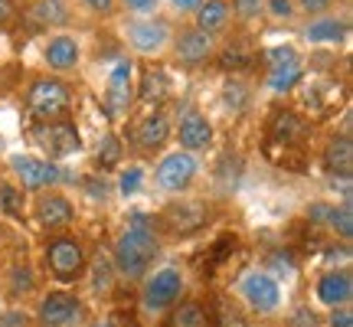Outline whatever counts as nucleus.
<instances>
[{"instance_id": "ddd939ff", "label": "nucleus", "mask_w": 353, "mask_h": 327, "mask_svg": "<svg viewBox=\"0 0 353 327\" xmlns=\"http://www.w3.org/2000/svg\"><path fill=\"white\" fill-rule=\"evenodd\" d=\"M213 56V37L203 33V30H187L183 37L176 39V59L187 66L206 63Z\"/></svg>"}, {"instance_id": "2f4dec72", "label": "nucleus", "mask_w": 353, "mask_h": 327, "mask_svg": "<svg viewBox=\"0 0 353 327\" xmlns=\"http://www.w3.org/2000/svg\"><path fill=\"white\" fill-rule=\"evenodd\" d=\"M265 7V0H236V13H239L242 20H252L259 17V10Z\"/></svg>"}, {"instance_id": "72a5a7b5", "label": "nucleus", "mask_w": 353, "mask_h": 327, "mask_svg": "<svg viewBox=\"0 0 353 327\" xmlns=\"http://www.w3.org/2000/svg\"><path fill=\"white\" fill-rule=\"evenodd\" d=\"M0 327H30V324H26L23 311H7V315L0 317Z\"/></svg>"}, {"instance_id": "a878e982", "label": "nucleus", "mask_w": 353, "mask_h": 327, "mask_svg": "<svg viewBox=\"0 0 353 327\" xmlns=\"http://www.w3.org/2000/svg\"><path fill=\"white\" fill-rule=\"evenodd\" d=\"M304 37L311 39V43H341V39L347 37V23L327 17V20H317V23L307 26V30H304Z\"/></svg>"}, {"instance_id": "a19ab883", "label": "nucleus", "mask_w": 353, "mask_h": 327, "mask_svg": "<svg viewBox=\"0 0 353 327\" xmlns=\"http://www.w3.org/2000/svg\"><path fill=\"white\" fill-rule=\"evenodd\" d=\"M203 0H174L176 10H193V7H200Z\"/></svg>"}, {"instance_id": "412c9836", "label": "nucleus", "mask_w": 353, "mask_h": 327, "mask_svg": "<svg viewBox=\"0 0 353 327\" xmlns=\"http://www.w3.org/2000/svg\"><path fill=\"white\" fill-rule=\"evenodd\" d=\"M167 135H170V125H167V118L161 112L148 115L144 121L138 125V144L144 148V151H154V148H161L167 141Z\"/></svg>"}, {"instance_id": "1a4fd4ad", "label": "nucleus", "mask_w": 353, "mask_h": 327, "mask_svg": "<svg viewBox=\"0 0 353 327\" xmlns=\"http://www.w3.org/2000/svg\"><path fill=\"white\" fill-rule=\"evenodd\" d=\"M242 295H245V301L252 304L255 311H275L278 301H281L278 281L272 275H265V272H249L242 278Z\"/></svg>"}, {"instance_id": "37998d69", "label": "nucleus", "mask_w": 353, "mask_h": 327, "mask_svg": "<svg viewBox=\"0 0 353 327\" xmlns=\"http://www.w3.org/2000/svg\"><path fill=\"white\" fill-rule=\"evenodd\" d=\"M95 327H112V324H108V321H105V324H95Z\"/></svg>"}, {"instance_id": "f03ea898", "label": "nucleus", "mask_w": 353, "mask_h": 327, "mask_svg": "<svg viewBox=\"0 0 353 327\" xmlns=\"http://www.w3.org/2000/svg\"><path fill=\"white\" fill-rule=\"evenodd\" d=\"M307 135H311V128L304 121L301 115L294 112H278L272 118V125H268V144H265V151L272 161H278L281 154H301L304 144H307Z\"/></svg>"}, {"instance_id": "f8f14e48", "label": "nucleus", "mask_w": 353, "mask_h": 327, "mask_svg": "<svg viewBox=\"0 0 353 327\" xmlns=\"http://www.w3.org/2000/svg\"><path fill=\"white\" fill-rule=\"evenodd\" d=\"M203 219H206V213H203L200 203H170V206L164 210L167 229L176 232V236H187V232H193V229H200Z\"/></svg>"}, {"instance_id": "423d86ee", "label": "nucleus", "mask_w": 353, "mask_h": 327, "mask_svg": "<svg viewBox=\"0 0 353 327\" xmlns=\"http://www.w3.org/2000/svg\"><path fill=\"white\" fill-rule=\"evenodd\" d=\"M46 262H50L52 275L56 278H79L82 275V268H85V252L79 246L76 239H56L46 249Z\"/></svg>"}, {"instance_id": "5701e85b", "label": "nucleus", "mask_w": 353, "mask_h": 327, "mask_svg": "<svg viewBox=\"0 0 353 327\" xmlns=\"http://www.w3.org/2000/svg\"><path fill=\"white\" fill-rule=\"evenodd\" d=\"M304 76V66L301 59H288V63H278V66H268V86L275 92H288L301 82Z\"/></svg>"}, {"instance_id": "7c9ffc66", "label": "nucleus", "mask_w": 353, "mask_h": 327, "mask_svg": "<svg viewBox=\"0 0 353 327\" xmlns=\"http://www.w3.org/2000/svg\"><path fill=\"white\" fill-rule=\"evenodd\" d=\"M288 59H298V52L291 50V46H272V50H265V63L268 66L288 63Z\"/></svg>"}, {"instance_id": "6e6552de", "label": "nucleus", "mask_w": 353, "mask_h": 327, "mask_svg": "<svg viewBox=\"0 0 353 327\" xmlns=\"http://www.w3.org/2000/svg\"><path fill=\"white\" fill-rule=\"evenodd\" d=\"M82 317V301L65 295V291H52L39 304V324L43 327H69Z\"/></svg>"}, {"instance_id": "7ed1b4c3", "label": "nucleus", "mask_w": 353, "mask_h": 327, "mask_svg": "<svg viewBox=\"0 0 353 327\" xmlns=\"http://www.w3.org/2000/svg\"><path fill=\"white\" fill-rule=\"evenodd\" d=\"M26 108L39 115V118L52 121L56 115H63L69 108V88L59 79H37L26 92Z\"/></svg>"}, {"instance_id": "b1692460", "label": "nucleus", "mask_w": 353, "mask_h": 327, "mask_svg": "<svg viewBox=\"0 0 353 327\" xmlns=\"http://www.w3.org/2000/svg\"><path fill=\"white\" fill-rule=\"evenodd\" d=\"M170 327H213V315L200 301H187V304H180V308H174Z\"/></svg>"}, {"instance_id": "6ab92c4d", "label": "nucleus", "mask_w": 353, "mask_h": 327, "mask_svg": "<svg viewBox=\"0 0 353 327\" xmlns=\"http://www.w3.org/2000/svg\"><path fill=\"white\" fill-rule=\"evenodd\" d=\"M37 216H39V223L50 229L69 226L72 223V203L65 200V197H43L37 203Z\"/></svg>"}, {"instance_id": "79ce46f5", "label": "nucleus", "mask_w": 353, "mask_h": 327, "mask_svg": "<svg viewBox=\"0 0 353 327\" xmlns=\"http://www.w3.org/2000/svg\"><path fill=\"white\" fill-rule=\"evenodd\" d=\"M10 0H0V23H7V20H10Z\"/></svg>"}, {"instance_id": "4468645a", "label": "nucleus", "mask_w": 353, "mask_h": 327, "mask_svg": "<svg viewBox=\"0 0 353 327\" xmlns=\"http://www.w3.org/2000/svg\"><path fill=\"white\" fill-rule=\"evenodd\" d=\"M210 141H213V128H210V121H206L203 115L190 112V115L180 118V144H183V148H190V151H203Z\"/></svg>"}, {"instance_id": "bb28decb", "label": "nucleus", "mask_w": 353, "mask_h": 327, "mask_svg": "<svg viewBox=\"0 0 353 327\" xmlns=\"http://www.w3.org/2000/svg\"><path fill=\"white\" fill-rule=\"evenodd\" d=\"M138 99L148 101V105H157V101L167 99V76L161 72V69H148V72L141 76Z\"/></svg>"}, {"instance_id": "39448f33", "label": "nucleus", "mask_w": 353, "mask_h": 327, "mask_svg": "<svg viewBox=\"0 0 353 327\" xmlns=\"http://www.w3.org/2000/svg\"><path fill=\"white\" fill-rule=\"evenodd\" d=\"M131 99H134V66L131 59H121V63H114L108 86H105V112L118 118L131 108Z\"/></svg>"}, {"instance_id": "f257e3e1", "label": "nucleus", "mask_w": 353, "mask_h": 327, "mask_svg": "<svg viewBox=\"0 0 353 327\" xmlns=\"http://www.w3.org/2000/svg\"><path fill=\"white\" fill-rule=\"evenodd\" d=\"M154 255H157V236H154L151 219L144 213H134L128 219L121 239L114 242V268L125 278H141Z\"/></svg>"}, {"instance_id": "20e7f679", "label": "nucleus", "mask_w": 353, "mask_h": 327, "mask_svg": "<svg viewBox=\"0 0 353 327\" xmlns=\"http://www.w3.org/2000/svg\"><path fill=\"white\" fill-rule=\"evenodd\" d=\"M37 144L50 157H72V154L82 148V138H79V128L72 121H43L37 128Z\"/></svg>"}, {"instance_id": "c85d7f7f", "label": "nucleus", "mask_w": 353, "mask_h": 327, "mask_svg": "<svg viewBox=\"0 0 353 327\" xmlns=\"http://www.w3.org/2000/svg\"><path fill=\"white\" fill-rule=\"evenodd\" d=\"M99 167H114V164L121 161V144H118V138L114 135H108V138L99 144Z\"/></svg>"}, {"instance_id": "473e14b6", "label": "nucleus", "mask_w": 353, "mask_h": 327, "mask_svg": "<svg viewBox=\"0 0 353 327\" xmlns=\"http://www.w3.org/2000/svg\"><path fill=\"white\" fill-rule=\"evenodd\" d=\"M30 281H33V278H30V272H26V268H17V272H13V295L30 291Z\"/></svg>"}, {"instance_id": "ea45409f", "label": "nucleus", "mask_w": 353, "mask_h": 327, "mask_svg": "<svg viewBox=\"0 0 353 327\" xmlns=\"http://www.w3.org/2000/svg\"><path fill=\"white\" fill-rule=\"evenodd\" d=\"M88 7H92V10H99V13H108L114 7V0H85Z\"/></svg>"}, {"instance_id": "e433bc0d", "label": "nucleus", "mask_w": 353, "mask_h": 327, "mask_svg": "<svg viewBox=\"0 0 353 327\" xmlns=\"http://www.w3.org/2000/svg\"><path fill=\"white\" fill-rule=\"evenodd\" d=\"M330 327H353V311H334L330 315Z\"/></svg>"}, {"instance_id": "58836bf2", "label": "nucleus", "mask_w": 353, "mask_h": 327, "mask_svg": "<svg viewBox=\"0 0 353 327\" xmlns=\"http://www.w3.org/2000/svg\"><path fill=\"white\" fill-rule=\"evenodd\" d=\"M268 7L275 17H291V0H268Z\"/></svg>"}, {"instance_id": "9b49d317", "label": "nucleus", "mask_w": 353, "mask_h": 327, "mask_svg": "<svg viewBox=\"0 0 353 327\" xmlns=\"http://www.w3.org/2000/svg\"><path fill=\"white\" fill-rule=\"evenodd\" d=\"M13 170L20 174L26 190L50 187V184L59 180V170H56L50 161H37V157H13Z\"/></svg>"}, {"instance_id": "0eeeda50", "label": "nucleus", "mask_w": 353, "mask_h": 327, "mask_svg": "<svg viewBox=\"0 0 353 327\" xmlns=\"http://www.w3.org/2000/svg\"><path fill=\"white\" fill-rule=\"evenodd\" d=\"M180 288H183V278L176 268H161L157 275L144 285V308L148 311H164L180 298Z\"/></svg>"}, {"instance_id": "4c0bfd02", "label": "nucleus", "mask_w": 353, "mask_h": 327, "mask_svg": "<svg viewBox=\"0 0 353 327\" xmlns=\"http://www.w3.org/2000/svg\"><path fill=\"white\" fill-rule=\"evenodd\" d=\"M125 7L128 10H138V13H148L157 7V0H125Z\"/></svg>"}, {"instance_id": "c756f323", "label": "nucleus", "mask_w": 353, "mask_h": 327, "mask_svg": "<svg viewBox=\"0 0 353 327\" xmlns=\"http://www.w3.org/2000/svg\"><path fill=\"white\" fill-rule=\"evenodd\" d=\"M141 177H144L141 167H128L125 174H121V193H125V197H131V193L141 187Z\"/></svg>"}, {"instance_id": "aec40b11", "label": "nucleus", "mask_w": 353, "mask_h": 327, "mask_svg": "<svg viewBox=\"0 0 353 327\" xmlns=\"http://www.w3.org/2000/svg\"><path fill=\"white\" fill-rule=\"evenodd\" d=\"M46 63L52 66V69H72V66L79 63V43L72 37H52L50 43H46Z\"/></svg>"}, {"instance_id": "2eb2a0df", "label": "nucleus", "mask_w": 353, "mask_h": 327, "mask_svg": "<svg viewBox=\"0 0 353 327\" xmlns=\"http://www.w3.org/2000/svg\"><path fill=\"white\" fill-rule=\"evenodd\" d=\"M311 219L327 223L341 239H350L353 236V210H350V203H343V206H324V203H317V206H311Z\"/></svg>"}, {"instance_id": "cd10ccee", "label": "nucleus", "mask_w": 353, "mask_h": 327, "mask_svg": "<svg viewBox=\"0 0 353 327\" xmlns=\"http://www.w3.org/2000/svg\"><path fill=\"white\" fill-rule=\"evenodd\" d=\"M0 213L7 216H23V193L10 184H3L0 187Z\"/></svg>"}, {"instance_id": "9d476101", "label": "nucleus", "mask_w": 353, "mask_h": 327, "mask_svg": "<svg viewBox=\"0 0 353 327\" xmlns=\"http://www.w3.org/2000/svg\"><path fill=\"white\" fill-rule=\"evenodd\" d=\"M196 174V161L190 154H167L157 167V184L164 190H183Z\"/></svg>"}, {"instance_id": "c9c22d12", "label": "nucleus", "mask_w": 353, "mask_h": 327, "mask_svg": "<svg viewBox=\"0 0 353 327\" xmlns=\"http://www.w3.org/2000/svg\"><path fill=\"white\" fill-rule=\"evenodd\" d=\"M298 7L307 13H324L330 7V0H298Z\"/></svg>"}, {"instance_id": "393cba45", "label": "nucleus", "mask_w": 353, "mask_h": 327, "mask_svg": "<svg viewBox=\"0 0 353 327\" xmlns=\"http://www.w3.org/2000/svg\"><path fill=\"white\" fill-rule=\"evenodd\" d=\"M69 20V7L65 0H37L33 7V23L39 26H63Z\"/></svg>"}, {"instance_id": "4be33fe9", "label": "nucleus", "mask_w": 353, "mask_h": 327, "mask_svg": "<svg viewBox=\"0 0 353 327\" xmlns=\"http://www.w3.org/2000/svg\"><path fill=\"white\" fill-rule=\"evenodd\" d=\"M226 23H229V3L226 0H206V3H200V10H196V30H203V33L213 37L216 30H223Z\"/></svg>"}, {"instance_id": "a211bd4d", "label": "nucleus", "mask_w": 353, "mask_h": 327, "mask_svg": "<svg viewBox=\"0 0 353 327\" xmlns=\"http://www.w3.org/2000/svg\"><path fill=\"white\" fill-rule=\"evenodd\" d=\"M131 46L141 52H157L167 46V26L154 23V20H144V23L131 26Z\"/></svg>"}, {"instance_id": "f704fd0d", "label": "nucleus", "mask_w": 353, "mask_h": 327, "mask_svg": "<svg viewBox=\"0 0 353 327\" xmlns=\"http://www.w3.org/2000/svg\"><path fill=\"white\" fill-rule=\"evenodd\" d=\"M108 285H112V275H108V265L99 262V268H95V288H99V291H108Z\"/></svg>"}, {"instance_id": "dca6fc26", "label": "nucleus", "mask_w": 353, "mask_h": 327, "mask_svg": "<svg viewBox=\"0 0 353 327\" xmlns=\"http://www.w3.org/2000/svg\"><path fill=\"white\" fill-rule=\"evenodd\" d=\"M353 295V281H350V272H327V275L321 278V285H317V298L330 308H337V304H347Z\"/></svg>"}, {"instance_id": "f3484780", "label": "nucleus", "mask_w": 353, "mask_h": 327, "mask_svg": "<svg viewBox=\"0 0 353 327\" xmlns=\"http://www.w3.org/2000/svg\"><path fill=\"white\" fill-rule=\"evenodd\" d=\"M324 164H327L330 174H337L341 180H350V174H353V144H350L347 135H343V138H334L327 144Z\"/></svg>"}]
</instances>
